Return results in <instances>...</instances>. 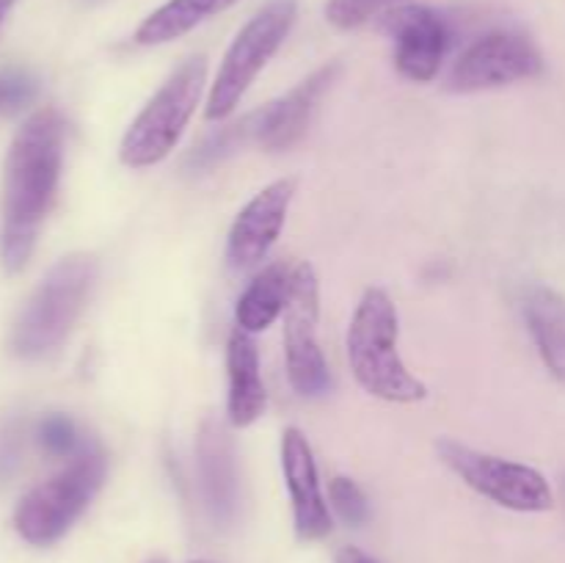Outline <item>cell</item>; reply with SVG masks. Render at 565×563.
<instances>
[{
  "label": "cell",
  "instance_id": "13",
  "mask_svg": "<svg viewBox=\"0 0 565 563\" xmlns=\"http://www.w3.org/2000/svg\"><path fill=\"white\" fill-rule=\"evenodd\" d=\"M193 456L204 511L215 528H232L241 513V467L230 431L215 417H204L199 425Z\"/></svg>",
  "mask_w": 565,
  "mask_h": 563
},
{
  "label": "cell",
  "instance_id": "19",
  "mask_svg": "<svg viewBox=\"0 0 565 563\" xmlns=\"http://www.w3.org/2000/svg\"><path fill=\"white\" fill-rule=\"evenodd\" d=\"M254 144V130H252V116H243L241 121H232V125L218 127L215 132L204 136L196 147L188 152L185 169L191 174H204V171L215 169L218 163H224L226 158L237 152L241 147Z\"/></svg>",
  "mask_w": 565,
  "mask_h": 563
},
{
  "label": "cell",
  "instance_id": "20",
  "mask_svg": "<svg viewBox=\"0 0 565 563\" xmlns=\"http://www.w3.org/2000/svg\"><path fill=\"white\" fill-rule=\"evenodd\" d=\"M36 439L39 445H42V450L55 458H72L88 445V442L83 439L75 419H72L70 414H58V412L42 417V423H39L36 428Z\"/></svg>",
  "mask_w": 565,
  "mask_h": 563
},
{
  "label": "cell",
  "instance_id": "4",
  "mask_svg": "<svg viewBox=\"0 0 565 563\" xmlns=\"http://www.w3.org/2000/svg\"><path fill=\"white\" fill-rule=\"evenodd\" d=\"M207 83V59L191 55L182 61L149 103L138 110L119 144V160L127 169H152L163 163L185 136Z\"/></svg>",
  "mask_w": 565,
  "mask_h": 563
},
{
  "label": "cell",
  "instance_id": "3",
  "mask_svg": "<svg viewBox=\"0 0 565 563\" xmlns=\"http://www.w3.org/2000/svg\"><path fill=\"white\" fill-rule=\"evenodd\" d=\"M94 282L97 259L92 254H70L58 259L17 315L11 351L20 359H44L58 351L86 309Z\"/></svg>",
  "mask_w": 565,
  "mask_h": 563
},
{
  "label": "cell",
  "instance_id": "26",
  "mask_svg": "<svg viewBox=\"0 0 565 563\" xmlns=\"http://www.w3.org/2000/svg\"><path fill=\"white\" fill-rule=\"evenodd\" d=\"M196 563H207V561H196Z\"/></svg>",
  "mask_w": 565,
  "mask_h": 563
},
{
  "label": "cell",
  "instance_id": "12",
  "mask_svg": "<svg viewBox=\"0 0 565 563\" xmlns=\"http://www.w3.org/2000/svg\"><path fill=\"white\" fill-rule=\"evenodd\" d=\"M340 70L342 66L331 61V64L320 66L312 75L303 77L301 83H296L287 94L276 97L274 103L252 110L248 116H252L254 147L265 149V152H285V149L296 147L307 136L309 125L318 114L320 99L334 86Z\"/></svg>",
  "mask_w": 565,
  "mask_h": 563
},
{
  "label": "cell",
  "instance_id": "7",
  "mask_svg": "<svg viewBox=\"0 0 565 563\" xmlns=\"http://www.w3.org/2000/svg\"><path fill=\"white\" fill-rule=\"evenodd\" d=\"M436 453H439L441 464L452 469L469 489L508 511L544 513L555 508V491H552L550 480L530 464L475 450L450 436L436 442Z\"/></svg>",
  "mask_w": 565,
  "mask_h": 563
},
{
  "label": "cell",
  "instance_id": "21",
  "mask_svg": "<svg viewBox=\"0 0 565 563\" xmlns=\"http://www.w3.org/2000/svg\"><path fill=\"white\" fill-rule=\"evenodd\" d=\"M329 506L351 528H362L370 519V500L362 486L348 475H337L329 484Z\"/></svg>",
  "mask_w": 565,
  "mask_h": 563
},
{
  "label": "cell",
  "instance_id": "9",
  "mask_svg": "<svg viewBox=\"0 0 565 563\" xmlns=\"http://www.w3.org/2000/svg\"><path fill=\"white\" fill-rule=\"evenodd\" d=\"M544 72V55L539 44L522 31H491L475 39L456 59L447 88L456 94L489 92L530 81Z\"/></svg>",
  "mask_w": 565,
  "mask_h": 563
},
{
  "label": "cell",
  "instance_id": "17",
  "mask_svg": "<svg viewBox=\"0 0 565 563\" xmlns=\"http://www.w3.org/2000/svg\"><path fill=\"white\" fill-rule=\"evenodd\" d=\"M292 287V268L285 263H270L248 282L235 304V326L248 334L270 329L285 315Z\"/></svg>",
  "mask_w": 565,
  "mask_h": 563
},
{
  "label": "cell",
  "instance_id": "18",
  "mask_svg": "<svg viewBox=\"0 0 565 563\" xmlns=\"http://www.w3.org/2000/svg\"><path fill=\"white\" fill-rule=\"evenodd\" d=\"M235 3H241V0H169L149 17H143L141 25L136 28V42L143 47L169 44L191 33L202 22L218 17L221 11L232 9Z\"/></svg>",
  "mask_w": 565,
  "mask_h": 563
},
{
  "label": "cell",
  "instance_id": "2",
  "mask_svg": "<svg viewBox=\"0 0 565 563\" xmlns=\"http://www.w3.org/2000/svg\"><path fill=\"white\" fill-rule=\"evenodd\" d=\"M345 353L356 384L386 403H419L428 386L401 357V315L384 287H367L348 323Z\"/></svg>",
  "mask_w": 565,
  "mask_h": 563
},
{
  "label": "cell",
  "instance_id": "25",
  "mask_svg": "<svg viewBox=\"0 0 565 563\" xmlns=\"http://www.w3.org/2000/svg\"><path fill=\"white\" fill-rule=\"evenodd\" d=\"M14 6V0H0V25H3L6 14H9V9Z\"/></svg>",
  "mask_w": 565,
  "mask_h": 563
},
{
  "label": "cell",
  "instance_id": "11",
  "mask_svg": "<svg viewBox=\"0 0 565 563\" xmlns=\"http://www.w3.org/2000/svg\"><path fill=\"white\" fill-rule=\"evenodd\" d=\"M296 188V177H281L243 204V210L232 221L230 237H226V263L232 270H252L268 257L287 224Z\"/></svg>",
  "mask_w": 565,
  "mask_h": 563
},
{
  "label": "cell",
  "instance_id": "24",
  "mask_svg": "<svg viewBox=\"0 0 565 563\" xmlns=\"http://www.w3.org/2000/svg\"><path fill=\"white\" fill-rule=\"evenodd\" d=\"M334 563H379V561L370 557L364 550H359V546H342V550L337 552Z\"/></svg>",
  "mask_w": 565,
  "mask_h": 563
},
{
  "label": "cell",
  "instance_id": "10",
  "mask_svg": "<svg viewBox=\"0 0 565 563\" xmlns=\"http://www.w3.org/2000/svg\"><path fill=\"white\" fill-rule=\"evenodd\" d=\"M381 28L395 39V66L412 83H430L450 50V22L430 6H395L384 11Z\"/></svg>",
  "mask_w": 565,
  "mask_h": 563
},
{
  "label": "cell",
  "instance_id": "14",
  "mask_svg": "<svg viewBox=\"0 0 565 563\" xmlns=\"http://www.w3.org/2000/svg\"><path fill=\"white\" fill-rule=\"evenodd\" d=\"M281 475L292 502V524L301 541H320L331 533V511L320 489L318 461L307 434L298 428H285L281 434Z\"/></svg>",
  "mask_w": 565,
  "mask_h": 563
},
{
  "label": "cell",
  "instance_id": "22",
  "mask_svg": "<svg viewBox=\"0 0 565 563\" xmlns=\"http://www.w3.org/2000/svg\"><path fill=\"white\" fill-rule=\"evenodd\" d=\"M392 0H326V20L340 31H353L373 20Z\"/></svg>",
  "mask_w": 565,
  "mask_h": 563
},
{
  "label": "cell",
  "instance_id": "23",
  "mask_svg": "<svg viewBox=\"0 0 565 563\" xmlns=\"http://www.w3.org/2000/svg\"><path fill=\"white\" fill-rule=\"evenodd\" d=\"M36 94V81L25 72H0V114L14 110L33 99Z\"/></svg>",
  "mask_w": 565,
  "mask_h": 563
},
{
  "label": "cell",
  "instance_id": "8",
  "mask_svg": "<svg viewBox=\"0 0 565 563\" xmlns=\"http://www.w3.org/2000/svg\"><path fill=\"white\" fill-rule=\"evenodd\" d=\"M285 362L292 390L303 397H320L331 390V368L318 340L320 279L312 263L292 265V287L285 309Z\"/></svg>",
  "mask_w": 565,
  "mask_h": 563
},
{
  "label": "cell",
  "instance_id": "1",
  "mask_svg": "<svg viewBox=\"0 0 565 563\" xmlns=\"http://www.w3.org/2000/svg\"><path fill=\"white\" fill-rule=\"evenodd\" d=\"M66 125L55 108H42L17 130L6 155L0 259L20 274L36 248L39 230L53 208L64 169Z\"/></svg>",
  "mask_w": 565,
  "mask_h": 563
},
{
  "label": "cell",
  "instance_id": "6",
  "mask_svg": "<svg viewBox=\"0 0 565 563\" xmlns=\"http://www.w3.org/2000/svg\"><path fill=\"white\" fill-rule=\"evenodd\" d=\"M296 17V0H270L237 31L230 50L224 53L218 72H215V81L210 83L204 119L224 121L235 114L259 72L268 66L276 50L290 36Z\"/></svg>",
  "mask_w": 565,
  "mask_h": 563
},
{
  "label": "cell",
  "instance_id": "15",
  "mask_svg": "<svg viewBox=\"0 0 565 563\" xmlns=\"http://www.w3.org/2000/svg\"><path fill=\"white\" fill-rule=\"evenodd\" d=\"M226 375H230L226 417H230L232 428H248L268 408V390H265L254 334L243 331L241 326H235L226 340Z\"/></svg>",
  "mask_w": 565,
  "mask_h": 563
},
{
  "label": "cell",
  "instance_id": "5",
  "mask_svg": "<svg viewBox=\"0 0 565 563\" xmlns=\"http://www.w3.org/2000/svg\"><path fill=\"white\" fill-rule=\"evenodd\" d=\"M108 475L103 447L86 445L58 472L33 486L14 511V528L28 544L50 546L64 539L83 517Z\"/></svg>",
  "mask_w": 565,
  "mask_h": 563
},
{
  "label": "cell",
  "instance_id": "16",
  "mask_svg": "<svg viewBox=\"0 0 565 563\" xmlns=\"http://www.w3.org/2000/svg\"><path fill=\"white\" fill-rule=\"evenodd\" d=\"M524 318L546 370L565 384V296L533 285L524 293Z\"/></svg>",
  "mask_w": 565,
  "mask_h": 563
},
{
  "label": "cell",
  "instance_id": "27",
  "mask_svg": "<svg viewBox=\"0 0 565 563\" xmlns=\"http://www.w3.org/2000/svg\"><path fill=\"white\" fill-rule=\"evenodd\" d=\"M401 3H403V0H401Z\"/></svg>",
  "mask_w": 565,
  "mask_h": 563
}]
</instances>
